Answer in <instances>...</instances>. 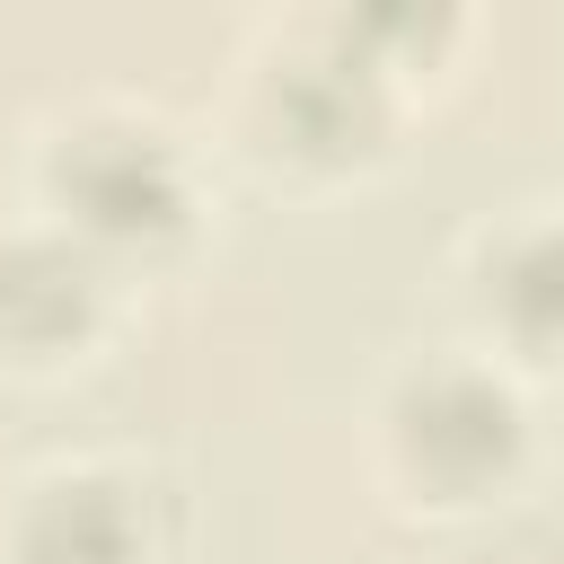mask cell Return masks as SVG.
Listing matches in <instances>:
<instances>
[{"label":"cell","mask_w":564,"mask_h":564,"mask_svg":"<svg viewBox=\"0 0 564 564\" xmlns=\"http://www.w3.org/2000/svg\"><path fill=\"white\" fill-rule=\"evenodd\" d=\"M53 194L70 203V220L88 238H115V247H150L185 212V176H176L167 141L141 123H79L53 159Z\"/></svg>","instance_id":"6da1fadb"},{"label":"cell","mask_w":564,"mask_h":564,"mask_svg":"<svg viewBox=\"0 0 564 564\" xmlns=\"http://www.w3.org/2000/svg\"><path fill=\"white\" fill-rule=\"evenodd\" d=\"M18 564H141V511L115 476H62L18 520Z\"/></svg>","instance_id":"277c9868"},{"label":"cell","mask_w":564,"mask_h":564,"mask_svg":"<svg viewBox=\"0 0 564 564\" xmlns=\"http://www.w3.org/2000/svg\"><path fill=\"white\" fill-rule=\"evenodd\" d=\"M511 449H520V405H511V388H494L485 370L432 361V370H414V379L397 388V458H405L414 476L467 494V485L502 476Z\"/></svg>","instance_id":"7a4b0ae2"},{"label":"cell","mask_w":564,"mask_h":564,"mask_svg":"<svg viewBox=\"0 0 564 564\" xmlns=\"http://www.w3.org/2000/svg\"><path fill=\"white\" fill-rule=\"evenodd\" d=\"M485 308L529 352H564V229H520L485 256Z\"/></svg>","instance_id":"8992f818"},{"label":"cell","mask_w":564,"mask_h":564,"mask_svg":"<svg viewBox=\"0 0 564 564\" xmlns=\"http://www.w3.org/2000/svg\"><path fill=\"white\" fill-rule=\"evenodd\" d=\"M97 308V264L70 247V238H18L0 247V335L44 352V344H70Z\"/></svg>","instance_id":"5b68a950"},{"label":"cell","mask_w":564,"mask_h":564,"mask_svg":"<svg viewBox=\"0 0 564 564\" xmlns=\"http://www.w3.org/2000/svg\"><path fill=\"white\" fill-rule=\"evenodd\" d=\"M264 123L308 150V159H344V150H370L379 123H388V97H379V62L352 53L344 35L326 44H300L264 70Z\"/></svg>","instance_id":"3957f363"}]
</instances>
